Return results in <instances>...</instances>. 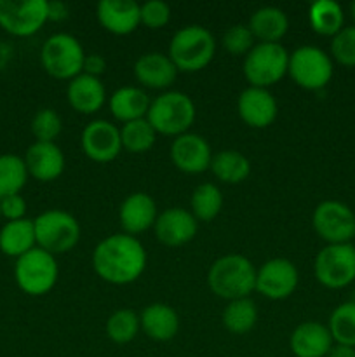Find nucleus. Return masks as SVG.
I'll return each mask as SVG.
<instances>
[{"instance_id":"1","label":"nucleus","mask_w":355,"mask_h":357,"mask_svg":"<svg viewBox=\"0 0 355 357\" xmlns=\"http://www.w3.org/2000/svg\"><path fill=\"white\" fill-rule=\"evenodd\" d=\"M93 267L108 284H131L145 272L146 251L136 237L124 232L113 234L96 246Z\"/></svg>"},{"instance_id":"2","label":"nucleus","mask_w":355,"mask_h":357,"mask_svg":"<svg viewBox=\"0 0 355 357\" xmlns=\"http://www.w3.org/2000/svg\"><path fill=\"white\" fill-rule=\"evenodd\" d=\"M256 268L242 255H225L211 265L207 282L211 291L223 300L249 298L256 291Z\"/></svg>"},{"instance_id":"3","label":"nucleus","mask_w":355,"mask_h":357,"mask_svg":"<svg viewBox=\"0 0 355 357\" xmlns=\"http://www.w3.org/2000/svg\"><path fill=\"white\" fill-rule=\"evenodd\" d=\"M216 38L200 24H188L173 35L169 44V58L178 72H198L214 58Z\"/></svg>"},{"instance_id":"4","label":"nucleus","mask_w":355,"mask_h":357,"mask_svg":"<svg viewBox=\"0 0 355 357\" xmlns=\"http://www.w3.org/2000/svg\"><path fill=\"white\" fill-rule=\"evenodd\" d=\"M195 115V103L188 94L181 91H166L150 103L146 119L157 135L176 138L188 132V129L194 126Z\"/></svg>"},{"instance_id":"5","label":"nucleus","mask_w":355,"mask_h":357,"mask_svg":"<svg viewBox=\"0 0 355 357\" xmlns=\"http://www.w3.org/2000/svg\"><path fill=\"white\" fill-rule=\"evenodd\" d=\"M37 248L52 257L72 251L80 241V223L75 216L61 209H49L33 220Z\"/></svg>"},{"instance_id":"6","label":"nucleus","mask_w":355,"mask_h":357,"mask_svg":"<svg viewBox=\"0 0 355 357\" xmlns=\"http://www.w3.org/2000/svg\"><path fill=\"white\" fill-rule=\"evenodd\" d=\"M59 268L56 257L40 248H33L16 260L14 279L23 293L30 296L47 295L58 282Z\"/></svg>"},{"instance_id":"7","label":"nucleus","mask_w":355,"mask_h":357,"mask_svg":"<svg viewBox=\"0 0 355 357\" xmlns=\"http://www.w3.org/2000/svg\"><path fill=\"white\" fill-rule=\"evenodd\" d=\"M82 44L70 33H54L44 42L40 61L45 72L58 80H72L82 73L84 66Z\"/></svg>"},{"instance_id":"8","label":"nucleus","mask_w":355,"mask_h":357,"mask_svg":"<svg viewBox=\"0 0 355 357\" xmlns=\"http://www.w3.org/2000/svg\"><path fill=\"white\" fill-rule=\"evenodd\" d=\"M289 68V52L281 44L258 42L244 59V75L253 87L270 86L282 80Z\"/></svg>"},{"instance_id":"9","label":"nucleus","mask_w":355,"mask_h":357,"mask_svg":"<svg viewBox=\"0 0 355 357\" xmlns=\"http://www.w3.org/2000/svg\"><path fill=\"white\" fill-rule=\"evenodd\" d=\"M317 281L329 289H341L355 281V248L347 244H327L313 264Z\"/></svg>"},{"instance_id":"10","label":"nucleus","mask_w":355,"mask_h":357,"mask_svg":"<svg viewBox=\"0 0 355 357\" xmlns=\"http://www.w3.org/2000/svg\"><path fill=\"white\" fill-rule=\"evenodd\" d=\"M287 73L303 89H322L333 77V61L322 49L301 45L289 54Z\"/></svg>"},{"instance_id":"11","label":"nucleus","mask_w":355,"mask_h":357,"mask_svg":"<svg viewBox=\"0 0 355 357\" xmlns=\"http://www.w3.org/2000/svg\"><path fill=\"white\" fill-rule=\"evenodd\" d=\"M47 21V0H0V26L14 37H30Z\"/></svg>"},{"instance_id":"12","label":"nucleus","mask_w":355,"mask_h":357,"mask_svg":"<svg viewBox=\"0 0 355 357\" xmlns=\"http://www.w3.org/2000/svg\"><path fill=\"white\" fill-rule=\"evenodd\" d=\"M313 230L327 244H347L355 237V215L340 201H324L313 209Z\"/></svg>"},{"instance_id":"13","label":"nucleus","mask_w":355,"mask_h":357,"mask_svg":"<svg viewBox=\"0 0 355 357\" xmlns=\"http://www.w3.org/2000/svg\"><path fill=\"white\" fill-rule=\"evenodd\" d=\"M298 268L285 258H271L256 272V291L268 300H284L298 288Z\"/></svg>"},{"instance_id":"14","label":"nucleus","mask_w":355,"mask_h":357,"mask_svg":"<svg viewBox=\"0 0 355 357\" xmlns=\"http://www.w3.org/2000/svg\"><path fill=\"white\" fill-rule=\"evenodd\" d=\"M80 143H82L84 153L90 160L111 162L113 159H117L122 150L120 129L111 122L97 119L84 128Z\"/></svg>"},{"instance_id":"15","label":"nucleus","mask_w":355,"mask_h":357,"mask_svg":"<svg viewBox=\"0 0 355 357\" xmlns=\"http://www.w3.org/2000/svg\"><path fill=\"white\" fill-rule=\"evenodd\" d=\"M171 160L187 174H200L211 167L212 152L207 139L197 132H184L176 136L171 145Z\"/></svg>"},{"instance_id":"16","label":"nucleus","mask_w":355,"mask_h":357,"mask_svg":"<svg viewBox=\"0 0 355 357\" xmlns=\"http://www.w3.org/2000/svg\"><path fill=\"white\" fill-rule=\"evenodd\" d=\"M153 230L160 243L178 248L188 244L197 236L198 222L188 209L169 208L157 216Z\"/></svg>"},{"instance_id":"17","label":"nucleus","mask_w":355,"mask_h":357,"mask_svg":"<svg viewBox=\"0 0 355 357\" xmlns=\"http://www.w3.org/2000/svg\"><path fill=\"white\" fill-rule=\"evenodd\" d=\"M239 115L247 126L265 129L277 119V101L274 94L263 87H246L237 101Z\"/></svg>"},{"instance_id":"18","label":"nucleus","mask_w":355,"mask_h":357,"mask_svg":"<svg viewBox=\"0 0 355 357\" xmlns=\"http://www.w3.org/2000/svg\"><path fill=\"white\" fill-rule=\"evenodd\" d=\"M157 216L159 213H157L155 201L145 192L129 194L118 209V222L122 230L132 237L152 229L157 222Z\"/></svg>"},{"instance_id":"19","label":"nucleus","mask_w":355,"mask_h":357,"mask_svg":"<svg viewBox=\"0 0 355 357\" xmlns=\"http://www.w3.org/2000/svg\"><path fill=\"white\" fill-rule=\"evenodd\" d=\"M23 159L28 174L38 181H54L65 171V153L56 143H31Z\"/></svg>"},{"instance_id":"20","label":"nucleus","mask_w":355,"mask_h":357,"mask_svg":"<svg viewBox=\"0 0 355 357\" xmlns=\"http://www.w3.org/2000/svg\"><path fill=\"white\" fill-rule=\"evenodd\" d=\"M96 13L101 26L113 35H129L141 24L139 3L132 0H101Z\"/></svg>"},{"instance_id":"21","label":"nucleus","mask_w":355,"mask_h":357,"mask_svg":"<svg viewBox=\"0 0 355 357\" xmlns=\"http://www.w3.org/2000/svg\"><path fill=\"white\" fill-rule=\"evenodd\" d=\"M176 75L178 68L169 54L146 52L134 63V77L139 84L150 89H167L174 84Z\"/></svg>"},{"instance_id":"22","label":"nucleus","mask_w":355,"mask_h":357,"mask_svg":"<svg viewBox=\"0 0 355 357\" xmlns=\"http://www.w3.org/2000/svg\"><path fill=\"white\" fill-rule=\"evenodd\" d=\"M329 328L315 321H306L294 328L289 347L296 357H326L333 347Z\"/></svg>"},{"instance_id":"23","label":"nucleus","mask_w":355,"mask_h":357,"mask_svg":"<svg viewBox=\"0 0 355 357\" xmlns=\"http://www.w3.org/2000/svg\"><path fill=\"white\" fill-rule=\"evenodd\" d=\"M66 98H68V103L73 110L79 112V114L90 115L101 110L104 100H106V91H104L101 79L80 73L75 79L70 80Z\"/></svg>"},{"instance_id":"24","label":"nucleus","mask_w":355,"mask_h":357,"mask_svg":"<svg viewBox=\"0 0 355 357\" xmlns=\"http://www.w3.org/2000/svg\"><path fill=\"white\" fill-rule=\"evenodd\" d=\"M141 330L155 342H169L180 331V317L173 307L166 303H152L139 316Z\"/></svg>"},{"instance_id":"25","label":"nucleus","mask_w":355,"mask_h":357,"mask_svg":"<svg viewBox=\"0 0 355 357\" xmlns=\"http://www.w3.org/2000/svg\"><path fill=\"white\" fill-rule=\"evenodd\" d=\"M247 26L253 31L256 40L263 44H278V40L287 33L289 20L282 9L267 6L254 10Z\"/></svg>"},{"instance_id":"26","label":"nucleus","mask_w":355,"mask_h":357,"mask_svg":"<svg viewBox=\"0 0 355 357\" xmlns=\"http://www.w3.org/2000/svg\"><path fill=\"white\" fill-rule=\"evenodd\" d=\"M150 98L139 87H120L110 96V112L122 124L145 119L150 110Z\"/></svg>"},{"instance_id":"27","label":"nucleus","mask_w":355,"mask_h":357,"mask_svg":"<svg viewBox=\"0 0 355 357\" xmlns=\"http://www.w3.org/2000/svg\"><path fill=\"white\" fill-rule=\"evenodd\" d=\"M37 248L33 220L23 218L16 222H7L0 229V251L7 257L19 258Z\"/></svg>"},{"instance_id":"28","label":"nucleus","mask_w":355,"mask_h":357,"mask_svg":"<svg viewBox=\"0 0 355 357\" xmlns=\"http://www.w3.org/2000/svg\"><path fill=\"white\" fill-rule=\"evenodd\" d=\"M209 169L223 183L237 185L242 183L249 176L251 162L244 153L237 152V150H223V152L212 155Z\"/></svg>"},{"instance_id":"29","label":"nucleus","mask_w":355,"mask_h":357,"mask_svg":"<svg viewBox=\"0 0 355 357\" xmlns=\"http://www.w3.org/2000/svg\"><path fill=\"white\" fill-rule=\"evenodd\" d=\"M308 20L313 31L326 37H334L343 28V9L334 0H317L310 6Z\"/></svg>"},{"instance_id":"30","label":"nucleus","mask_w":355,"mask_h":357,"mask_svg":"<svg viewBox=\"0 0 355 357\" xmlns=\"http://www.w3.org/2000/svg\"><path fill=\"white\" fill-rule=\"evenodd\" d=\"M258 321L256 303L251 298L232 300L223 310V326L232 335H246Z\"/></svg>"},{"instance_id":"31","label":"nucleus","mask_w":355,"mask_h":357,"mask_svg":"<svg viewBox=\"0 0 355 357\" xmlns=\"http://www.w3.org/2000/svg\"><path fill=\"white\" fill-rule=\"evenodd\" d=\"M28 169L24 159L14 153L0 155V199L19 194L28 181Z\"/></svg>"},{"instance_id":"32","label":"nucleus","mask_w":355,"mask_h":357,"mask_svg":"<svg viewBox=\"0 0 355 357\" xmlns=\"http://www.w3.org/2000/svg\"><path fill=\"white\" fill-rule=\"evenodd\" d=\"M157 131L152 128L148 119H138L122 124L120 142L122 149L131 153H145L155 145Z\"/></svg>"},{"instance_id":"33","label":"nucleus","mask_w":355,"mask_h":357,"mask_svg":"<svg viewBox=\"0 0 355 357\" xmlns=\"http://www.w3.org/2000/svg\"><path fill=\"white\" fill-rule=\"evenodd\" d=\"M191 215L197 222H212L221 213L223 195L214 183H202L194 190L190 199Z\"/></svg>"},{"instance_id":"34","label":"nucleus","mask_w":355,"mask_h":357,"mask_svg":"<svg viewBox=\"0 0 355 357\" xmlns=\"http://www.w3.org/2000/svg\"><path fill=\"white\" fill-rule=\"evenodd\" d=\"M141 330L139 316L131 309H118L108 317L106 335L113 344L124 345L136 338L138 331Z\"/></svg>"},{"instance_id":"35","label":"nucleus","mask_w":355,"mask_h":357,"mask_svg":"<svg viewBox=\"0 0 355 357\" xmlns=\"http://www.w3.org/2000/svg\"><path fill=\"white\" fill-rule=\"evenodd\" d=\"M327 328L336 344L355 347V302L338 305L331 314Z\"/></svg>"},{"instance_id":"36","label":"nucleus","mask_w":355,"mask_h":357,"mask_svg":"<svg viewBox=\"0 0 355 357\" xmlns=\"http://www.w3.org/2000/svg\"><path fill=\"white\" fill-rule=\"evenodd\" d=\"M63 122L54 108H42L31 119V135L35 142L54 143V139L61 135Z\"/></svg>"},{"instance_id":"37","label":"nucleus","mask_w":355,"mask_h":357,"mask_svg":"<svg viewBox=\"0 0 355 357\" xmlns=\"http://www.w3.org/2000/svg\"><path fill=\"white\" fill-rule=\"evenodd\" d=\"M254 42L256 38L247 24H233L223 35V47L233 56L247 54L256 45Z\"/></svg>"},{"instance_id":"38","label":"nucleus","mask_w":355,"mask_h":357,"mask_svg":"<svg viewBox=\"0 0 355 357\" xmlns=\"http://www.w3.org/2000/svg\"><path fill=\"white\" fill-rule=\"evenodd\" d=\"M331 52L341 65L355 66V24L341 28L331 42Z\"/></svg>"},{"instance_id":"39","label":"nucleus","mask_w":355,"mask_h":357,"mask_svg":"<svg viewBox=\"0 0 355 357\" xmlns=\"http://www.w3.org/2000/svg\"><path fill=\"white\" fill-rule=\"evenodd\" d=\"M139 20L145 26L157 30V28H162L169 23L171 9L162 0H148V2L139 6Z\"/></svg>"},{"instance_id":"40","label":"nucleus","mask_w":355,"mask_h":357,"mask_svg":"<svg viewBox=\"0 0 355 357\" xmlns=\"http://www.w3.org/2000/svg\"><path fill=\"white\" fill-rule=\"evenodd\" d=\"M0 215H2L7 222L23 220L24 215H26V201L21 197V194L2 197L0 199Z\"/></svg>"},{"instance_id":"41","label":"nucleus","mask_w":355,"mask_h":357,"mask_svg":"<svg viewBox=\"0 0 355 357\" xmlns=\"http://www.w3.org/2000/svg\"><path fill=\"white\" fill-rule=\"evenodd\" d=\"M106 70V59L103 58L101 54H86L84 58V66H82V73L90 77H97L100 79L101 73Z\"/></svg>"},{"instance_id":"42","label":"nucleus","mask_w":355,"mask_h":357,"mask_svg":"<svg viewBox=\"0 0 355 357\" xmlns=\"http://www.w3.org/2000/svg\"><path fill=\"white\" fill-rule=\"evenodd\" d=\"M47 17L49 21H63L68 17V7L66 3L54 0V2H47Z\"/></svg>"},{"instance_id":"43","label":"nucleus","mask_w":355,"mask_h":357,"mask_svg":"<svg viewBox=\"0 0 355 357\" xmlns=\"http://www.w3.org/2000/svg\"><path fill=\"white\" fill-rule=\"evenodd\" d=\"M10 59H13V47L7 42L0 40V72L7 68Z\"/></svg>"},{"instance_id":"44","label":"nucleus","mask_w":355,"mask_h":357,"mask_svg":"<svg viewBox=\"0 0 355 357\" xmlns=\"http://www.w3.org/2000/svg\"><path fill=\"white\" fill-rule=\"evenodd\" d=\"M326 357H355V347H348V345H333L329 354Z\"/></svg>"},{"instance_id":"45","label":"nucleus","mask_w":355,"mask_h":357,"mask_svg":"<svg viewBox=\"0 0 355 357\" xmlns=\"http://www.w3.org/2000/svg\"><path fill=\"white\" fill-rule=\"evenodd\" d=\"M350 14H352V20H354L355 23V2L350 3Z\"/></svg>"},{"instance_id":"46","label":"nucleus","mask_w":355,"mask_h":357,"mask_svg":"<svg viewBox=\"0 0 355 357\" xmlns=\"http://www.w3.org/2000/svg\"><path fill=\"white\" fill-rule=\"evenodd\" d=\"M0 216H2V215H0Z\"/></svg>"}]
</instances>
